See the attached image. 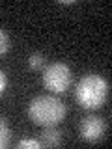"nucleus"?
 <instances>
[{
	"label": "nucleus",
	"instance_id": "f257e3e1",
	"mask_svg": "<svg viewBox=\"0 0 112 149\" xmlns=\"http://www.w3.org/2000/svg\"><path fill=\"white\" fill-rule=\"evenodd\" d=\"M108 97V82L99 74H84L75 90V99L86 110L99 108Z\"/></svg>",
	"mask_w": 112,
	"mask_h": 149
},
{
	"label": "nucleus",
	"instance_id": "f03ea898",
	"mask_svg": "<svg viewBox=\"0 0 112 149\" xmlns=\"http://www.w3.org/2000/svg\"><path fill=\"white\" fill-rule=\"evenodd\" d=\"M28 116L36 125L41 127H54L65 116V106L62 101L52 95H41L36 97L28 106Z\"/></svg>",
	"mask_w": 112,
	"mask_h": 149
},
{
	"label": "nucleus",
	"instance_id": "7ed1b4c3",
	"mask_svg": "<svg viewBox=\"0 0 112 149\" xmlns=\"http://www.w3.org/2000/svg\"><path fill=\"white\" fill-rule=\"evenodd\" d=\"M43 84L47 90L62 93L71 86V71L65 63H50L43 71Z\"/></svg>",
	"mask_w": 112,
	"mask_h": 149
},
{
	"label": "nucleus",
	"instance_id": "20e7f679",
	"mask_svg": "<svg viewBox=\"0 0 112 149\" xmlns=\"http://www.w3.org/2000/svg\"><path fill=\"white\" fill-rule=\"evenodd\" d=\"M106 132V123L99 116H88L80 123V134L86 142H99Z\"/></svg>",
	"mask_w": 112,
	"mask_h": 149
},
{
	"label": "nucleus",
	"instance_id": "39448f33",
	"mask_svg": "<svg viewBox=\"0 0 112 149\" xmlns=\"http://www.w3.org/2000/svg\"><path fill=\"white\" fill-rule=\"evenodd\" d=\"M41 146L45 147H56L62 143V132L56 130L54 127H45V130L41 132Z\"/></svg>",
	"mask_w": 112,
	"mask_h": 149
},
{
	"label": "nucleus",
	"instance_id": "423d86ee",
	"mask_svg": "<svg viewBox=\"0 0 112 149\" xmlns=\"http://www.w3.org/2000/svg\"><path fill=\"white\" fill-rule=\"evenodd\" d=\"M9 138H11V130H9V125L6 123V119L0 118V149L8 147Z\"/></svg>",
	"mask_w": 112,
	"mask_h": 149
},
{
	"label": "nucleus",
	"instance_id": "0eeeda50",
	"mask_svg": "<svg viewBox=\"0 0 112 149\" xmlns=\"http://www.w3.org/2000/svg\"><path fill=\"white\" fill-rule=\"evenodd\" d=\"M28 67H30L32 71H41V69L45 67V56L39 54V52L32 54L30 58H28Z\"/></svg>",
	"mask_w": 112,
	"mask_h": 149
},
{
	"label": "nucleus",
	"instance_id": "6e6552de",
	"mask_svg": "<svg viewBox=\"0 0 112 149\" xmlns=\"http://www.w3.org/2000/svg\"><path fill=\"white\" fill-rule=\"evenodd\" d=\"M8 49H9V37H8L6 32L0 28V56L6 54V52H8Z\"/></svg>",
	"mask_w": 112,
	"mask_h": 149
},
{
	"label": "nucleus",
	"instance_id": "1a4fd4ad",
	"mask_svg": "<svg viewBox=\"0 0 112 149\" xmlns=\"http://www.w3.org/2000/svg\"><path fill=\"white\" fill-rule=\"evenodd\" d=\"M17 147H34V149H39L41 147V142H37V140H21V142L17 143Z\"/></svg>",
	"mask_w": 112,
	"mask_h": 149
},
{
	"label": "nucleus",
	"instance_id": "9d476101",
	"mask_svg": "<svg viewBox=\"0 0 112 149\" xmlns=\"http://www.w3.org/2000/svg\"><path fill=\"white\" fill-rule=\"evenodd\" d=\"M4 88H6V74L0 71V93L4 91Z\"/></svg>",
	"mask_w": 112,
	"mask_h": 149
}]
</instances>
